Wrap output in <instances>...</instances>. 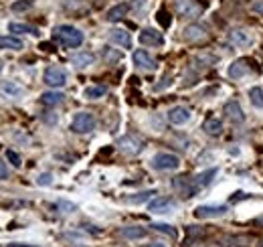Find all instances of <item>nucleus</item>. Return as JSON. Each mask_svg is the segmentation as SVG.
<instances>
[{"instance_id":"obj_1","label":"nucleus","mask_w":263,"mask_h":247,"mask_svg":"<svg viewBox=\"0 0 263 247\" xmlns=\"http://www.w3.org/2000/svg\"><path fill=\"white\" fill-rule=\"evenodd\" d=\"M53 32H55V39L67 49H77L83 45V32L71 24H59Z\"/></svg>"},{"instance_id":"obj_2","label":"nucleus","mask_w":263,"mask_h":247,"mask_svg":"<svg viewBox=\"0 0 263 247\" xmlns=\"http://www.w3.org/2000/svg\"><path fill=\"white\" fill-rule=\"evenodd\" d=\"M71 130L75 134H89V132H93L95 130V118H93V114H89V112L75 114V118L71 122Z\"/></svg>"},{"instance_id":"obj_3","label":"nucleus","mask_w":263,"mask_h":247,"mask_svg":"<svg viewBox=\"0 0 263 247\" xmlns=\"http://www.w3.org/2000/svg\"><path fill=\"white\" fill-rule=\"evenodd\" d=\"M43 81H45L49 87L59 89V87H63V85L67 83V71H65L63 67H57V65L47 67V71H45V75H43Z\"/></svg>"},{"instance_id":"obj_4","label":"nucleus","mask_w":263,"mask_h":247,"mask_svg":"<svg viewBox=\"0 0 263 247\" xmlns=\"http://www.w3.org/2000/svg\"><path fill=\"white\" fill-rule=\"evenodd\" d=\"M178 166H180L178 156L170 154V152H158L152 158V168L154 170H176Z\"/></svg>"},{"instance_id":"obj_5","label":"nucleus","mask_w":263,"mask_h":247,"mask_svg":"<svg viewBox=\"0 0 263 247\" xmlns=\"http://www.w3.org/2000/svg\"><path fill=\"white\" fill-rule=\"evenodd\" d=\"M229 213L227 205H201L194 209V217L196 219H217Z\"/></svg>"},{"instance_id":"obj_6","label":"nucleus","mask_w":263,"mask_h":247,"mask_svg":"<svg viewBox=\"0 0 263 247\" xmlns=\"http://www.w3.org/2000/svg\"><path fill=\"white\" fill-rule=\"evenodd\" d=\"M229 43L235 45V47H239V49H245V47H251L255 43V37L247 28H233L229 32Z\"/></svg>"},{"instance_id":"obj_7","label":"nucleus","mask_w":263,"mask_h":247,"mask_svg":"<svg viewBox=\"0 0 263 247\" xmlns=\"http://www.w3.org/2000/svg\"><path fill=\"white\" fill-rule=\"evenodd\" d=\"M174 6H176V12L182 18H196L203 12V6L196 0H176Z\"/></svg>"},{"instance_id":"obj_8","label":"nucleus","mask_w":263,"mask_h":247,"mask_svg":"<svg viewBox=\"0 0 263 247\" xmlns=\"http://www.w3.org/2000/svg\"><path fill=\"white\" fill-rule=\"evenodd\" d=\"M118 148H120L122 152L130 154V156H136V154H140V152L144 150V142H142L140 138L132 136V134H126V136H122V138L118 140Z\"/></svg>"},{"instance_id":"obj_9","label":"nucleus","mask_w":263,"mask_h":247,"mask_svg":"<svg viewBox=\"0 0 263 247\" xmlns=\"http://www.w3.org/2000/svg\"><path fill=\"white\" fill-rule=\"evenodd\" d=\"M174 207H176V203H174V199H170V197H156L154 201L148 203V211L154 213V215L170 213Z\"/></svg>"},{"instance_id":"obj_10","label":"nucleus","mask_w":263,"mask_h":247,"mask_svg":"<svg viewBox=\"0 0 263 247\" xmlns=\"http://www.w3.org/2000/svg\"><path fill=\"white\" fill-rule=\"evenodd\" d=\"M138 41L146 47H160L164 45V37L156 30V28H142L138 34Z\"/></svg>"},{"instance_id":"obj_11","label":"nucleus","mask_w":263,"mask_h":247,"mask_svg":"<svg viewBox=\"0 0 263 247\" xmlns=\"http://www.w3.org/2000/svg\"><path fill=\"white\" fill-rule=\"evenodd\" d=\"M223 112L227 114V118H229L233 124H243V122H245V114H243V110H241V105H239L237 99H229V101L225 103Z\"/></svg>"},{"instance_id":"obj_12","label":"nucleus","mask_w":263,"mask_h":247,"mask_svg":"<svg viewBox=\"0 0 263 247\" xmlns=\"http://www.w3.org/2000/svg\"><path fill=\"white\" fill-rule=\"evenodd\" d=\"M190 120V110L184 108V105H174L168 110V122L174 124V126H182Z\"/></svg>"},{"instance_id":"obj_13","label":"nucleus","mask_w":263,"mask_h":247,"mask_svg":"<svg viewBox=\"0 0 263 247\" xmlns=\"http://www.w3.org/2000/svg\"><path fill=\"white\" fill-rule=\"evenodd\" d=\"M132 61H134V65H136L138 69H142V71H154V69H156V61H154L146 51H136V53L132 55Z\"/></svg>"},{"instance_id":"obj_14","label":"nucleus","mask_w":263,"mask_h":247,"mask_svg":"<svg viewBox=\"0 0 263 247\" xmlns=\"http://www.w3.org/2000/svg\"><path fill=\"white\" fill-rule=\"evenodd\" d=\"M0 95H4L8 99H18V97L24 95V89L14 81H2L0 83Z\"/></svg>"},{"instance_id":"obj_15","label":"nucleus","mask_w":263,"mask_h":247,"mask_svg":"<svg viewBox=\"0 0 263 247\" xmlns=\"http://www.w3.org/2000/svg\"><path fill=\"white\" fill-rule=\"evenodd\" d=\"M182 37H184V41H188V43L203 41V39L207 37V28L201 26V24H188V26L182 30Z\"/></svg>"},{"instance_id":"obj_16","label":"nucleus","mask_w":263,"mask_h":247,"mask_svg":"<svg viewBox=\"0 0 263 247\" xmlns=\"http://www.w3.org/2000/svg\"><path fill=\"white\" fill-rule=\"evenodd\" d=\"M93 61H95V55H93V53H87V51L75 53V55L71 57V65H73L75 69H87V67L93 65Z\"/></svg>"},{"instance_id":"obj_17","label":"nucleus","mask_w":263,"mask_h":247,"mask_svg":"<svg viewBox=\"0 0 263 247\" xmlns=\"http://www.w3.org/2000/svg\"><path fill=\"white\" fill-rule=\"evenodd\" d=\"M174 189H176L178 193H182V197H192L199 187L194 185V179L188 181L186 177H178V179H174Z\"/></svg>"},{"instance_id":"obj_18","label":"nucleus","mask_w":263,"mask_h":247,"mask_svg":"<svg viewBox=\"0 0 263 247\" xmlns=\"http://www.w3.org/2000/svg\"><path fill=\"white\" fill-rule=\"evenodd\" d=\"M110 41L116 43V45H120V47H124V49H130L132 47L130 32L124 30V28H112L110 30Z\"/></svg>"},{"instance_id":"obj_19","label":"nucleus","mask_w":263,"mask_h":247,"mask_svg":"<svg viewBox=\"0 0 263 247\" xmlns=\"http://www.w3.org/2000/svg\"><path fill=\"white\" fill-rule=\"evenodd\" d=\"M247 73H249V65H247L243 59L233 61V63L229 65V69H227V75H229L231 79H243Z\"/></svg>"},{"instance_id":"obj_20","label":"nucleus","mask_w":263,"mask_h":247,"mask_svg":"<svg viewBox=\"0 0 263 247\" xmlns=\"http://www.w3.org/2000/svg\"><path fill=\"white\" fill-rule=\"evenodd\" d=\"M120 235L124 239H144L148 235V231L144 227H140V225H128V227L120 229Z\"/></svg>"},{"instance_id":"obj_21","label":"nucleus","mask_w":263,"mask_h":247,"mask_svg":"<svg viewBox=\"0 0 263 247\" xmlns=\"http://www.w3.org/2000/svg\"><path fill=\"white\" fill-rule=\"evenodd\" d=\"M128 10H130V4H128V2H122V4H116V6H112V8L108 10V14H106V18H108L110 22H116V20H120V18H124V16L128 14Z\"/></svg>"},{"instance_id":"obj_22","label":"nucleus","mask_w":263,"mask_h":247,"mask_svg":"<svg viewBox=\"0 0 263 247\" xmlns=\"http://www.w3.org/2000/svg\"><path fill=\"white\" fill-rule=\"evenodd\" d=\"M0 49L20 51L22 49V41L18 37H12V34H0Z\"/></svg>"},{"instance_id":"obj_23","label":"nucleus","mask_w":263,"mask_h":247,"mask_svg":"<svg viewBox=\"0 0 263 247\" xmlns=\"http://www.w3.org/2000/svg\"><path fill=\"white\" fill-rule=\"evenodd\" d=\"M63 99H65V95L61 91H45L41 95V103L43 105H59Z\"/></svg>"},{"instance_id":"obj_24","label":"nucleus","mask_w":263,"mask_h":247,"mask_svg":"<svg viewBox=\"0 0 263 247\" xmlns=\"http://www.w3.org/2000/svg\"><path fill=\"white\" fill-rule=\"evenodd\" d=\"M203 130H205V134H209V136H221L223 124H221V120L211 118V120H207V122L203 124Z\"/></svg>"},{"instance_id":"obj_25","label":"nucleus","mask_w":263,"mask_h":247,"mask_svg":"<svg viewBox=\"0 0 263 247\" xmlns=\"http://www.w3.org/2000/svg\"><path fill=\"white\" fill-rule=\"evenodd\" d=\"M217 172H219L217 168H209V170L196 174V177H194V185H196V187H209V185L213 183V179L217 177Z\"/></svg>"},{"instance_id":"obj_26","label":"nucleus","mask_w":263,"mask_h":247,"mask_svg":"<svg viewBox=\"0 0 263 247\" xmlns=\"http://www.w3.org/2000/svg\"><path fill=\"white\" fill-rule=\"evenodd\" d=\"M106 93H108V87H106V85H89V87H85L83 97H85V99H100V97H104Z\"/></svg>"},{"instance_id":"obj_27","label":"nucleus","mask_w":263,"mask_h":247,"mask_svg":"<svg viewBox=\"0 0 263 247\" xmlns=\"http://www.w3.org/2000/svg\"><path fill=\"white\" fill-rule=\"evenodd\" d=\"M8 28H10V32H22V34H32V37H37L39 34V30L35 28V26H30V24H22V22H10L8 24Z\"/></svg>"},{"instance_id":"obj_28","label":"nucleus","mask_w":263,"mask_h":247,"mask_svg":"<svg viewBox=\"0 0 263 247\" xmlns=\"http://www.w3.org/2000/svg\"><path fill=\"white\" fill-rule=\"evenodd\" d=\"M249 101H251V105H253V108L263 110V89L261 87L253 85V87L249 89Z\"/></svg>"},{"instance_id":"obj_29","label":"nucleus","mask_w":263,"mask_h":247,"mask_svg":"<svg viewBox=\"0 0 263 247\" xmlns=\"http://www.w3.org/2000/svg\"><path fill=\"white\" fill-rule=\"evenodd\" d=\"M154 231H158V233H164V235H168V237H176V229L172 227V225H166V223H154V225H150Z\"/></svg>"},{"instance_id":"obj_30","label":"nucleus","mask_w":263,"mask_h":247,"mask_svg":"<svg viewBox=\"0 0 263 247\" xmlns=\"http://www.w3.org/2000/svg\"><path fill=\"white\" fill-rule=\"evenodd\" d=\"M152 195H156V193H154V191H142V193H138L136 197H128L126 201H128V203H136V205H138V203H144V201H148Z\"/></svg>"},{"instance_id":"obj_31","label":"nucleus","mask_w":263,"mask_h":247,"mask_svg":"<svg viewBox=\"0 0 263 247\" xmlns=\"http://www.w3.org/2000/svg\"><path fill=\"white\" fill-rule=\"evenodd\" d=\"M30 6H32V2L22 0V2H14V4H12V10H14V12H20V10H28Z\"/></svg>"},{"instance_id":"obj_32","label":"nucleus","mask_w":263,"mask_h":247,"mask_svg":"<svg viewBox=\"0 0 263 247\" xmlns=\"http://www.w3.org/2000/svg\"><path fill=\"white\" fill-rule=\"evenodd\" d=\"M6 158L10 160V164H12V166H16V168L20 166V158H18V154H16L14 150H6Z\"/></svg>"},{"instance_id":"obj_33","label":"nucleus","mask_w":263,"mask_h":247,"mask_svg":"<svg viewBox=\"0 0 263 247\" xmlns=\"http://www.w3.org/2000/svg\"><path fill=\"white\" fill-rule=\"evenodd\" d=\"M37 183H39L41 187H49V185L53 183V174H51V172H45V174H41V177L37 179Z\"/></svg>"},{"instance_id":"obj_34","label":"nucleus","mask_w":263,"mask_h":247,"mask_svg":"<svg viewBox=\"0 0 263 247\" xmlns=\"http://www.w3.org/2000/svg\"><path fill=\"white\" fill-rule=\"evenodd\" d=\"M104 55H106V59H108V61H118V59L122 57L120 53H114V51H110V49H106V53H104Z\"/></svg>"},{"instance_id":"obj_35","label":"nucleus","mask_w":263,"mask_h":247,"mask_svg":"<svg viewBox=\"0 0 263 247\" xmlns=\"http://www.w3.org/2000/svg\"><path fill=\"white\" fill-rule=\"evenodd\" d=\"M251 10H253V12H259V14H263V0H255V2L251 4Z\"/></svg>"},{"instance_id":"obj_36","label":"nucleus","mask_w":263,"mask_h":247,"mask_svg":"<svg viewBox=\"0 0 263 247\" xmlns=\"http://www.w3.org/2000/svg\"><path fill=\"white\" fill-rule=\"evenodd\" d=\"M164 16H166V12H164V10H160V12H158V20H160L164 26H170V18H164Z\"/></svg>"},{"instance_id":"obj_37","label":"nucleus","mask_w":263,"mask_h":247,"mask_svg":"<svg viewBox=\"0 0 263 247\" xmlns=\"http://www.w3.org/2000/svg\"><path fill=\"white\" fill-rule=\"evenodd\" d=\"M6 177H8V168H6V164L0 160V181H2V179H6Z\"/></svg>"},{"instance_id":"obj_38","label":"nucleus","mask_w":263,"mask_h":247,"mask_svg":"<svg viewBox=\"0 0 263 247\" xmlns=\"http://www.w3.org/2000/svg\"><path fill=\"white\" fill-rule=\"evenodd\" d=\"M144 247H166L164 243H148V245H144Z\"/></svg>"},{"instance_id":"obj_39","label":"nucleus","mask_w":263,"mask_h":247,"mask_svg":"<svg viewBox=\"0 0 263 247\" xmlns=\"http://www.w3.org/2000/svg\"><path fill=\"white\" fill-rule=\"evenodd\" d=\"M8 247H35V245H22V243H12V245H8Z\"/></svg>"}]
</instances>
